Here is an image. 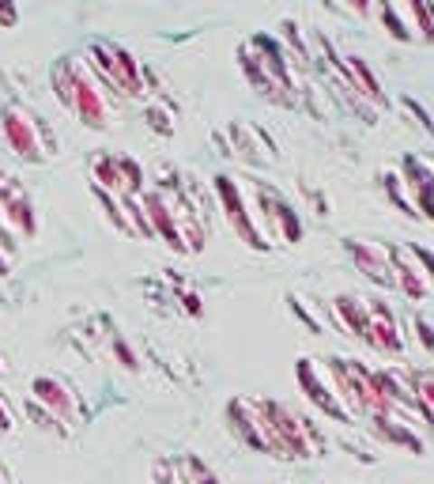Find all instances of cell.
<instances>
[{
	"label": "cell",
	"instance_id": "cell-1",
	"mask_svg": "<svg viewBox=\"0 0 434 484\" xmlns=\"http://www.w3.org/2000/svg\"><path fill=\"white\" fill-rule=\"evenodd\" d=\"M53 91L87 129H106L110 107H106V95L87 65H80V61H61L53 69Z\"/></svg>",
	"mask_w": 434,
	"mask_h": 484
},
{
	"label": "cell",
	"instance_id": "cell-2",
	"mask_svg": "<svg viewBox=\"0 0 434 484\" xmlns=\"http://www.w3.org/2000/svg\"><path fill=\"white\" fill-rule=\"evenodd\" d=\"M87 69L99 80L102 91H121V95H144V69L140 61L114 46V42H91V50H87Z\"/></svg>",
	"mask_w": 434,
	"mask_h": 484
},
{
	"label": "cell",
	"instance_id": "cell-3",
	"mask_svg": "<svg viewBox=\"0 0 434 484\" xmlns=\"http://www.w3.org/2000/svg\"><path fill=\"white\" fill-rule=\"evenodd\" d=\"M0 137H5V144L24 163H46L50 159V148L57 152V140H50L46 125H42L31 110L15 107V102L0 110Z\"/></svg>",
	"mask_w": 434,
	"mask_h": 484
},
{
	"label": "cell",
	"instance_id": "cell-4",
	"mask_svg": "<svg viewBox=\"0 0 434 484\" xmlns=\"http://www.w3.org/2000/svg\"><path fill=\"white\" fill-rule=\"evenodd\" d=\"M31 402L38 409H46L53 420H61L64 428H72L76 420H80L76 394L69 390V383H61V378H53V375H38L34 378V383H31Z\"/></svg>",
	"mask_w": 434,
	"mask_h": 484
},
{
	"label": "cell",
	"instance_id": "cell-5",
	"mask_svg": "<svg viewBox=\"0 0 434 484\" xmlns=\"http://www.w3.org/2000/svg\"><path fill=\"white\" fill-rule=\"evenodd\" d=\"M347 258L359 265V272H366V280H374L378 288H397V272H393V258H389L385 246H374V242H359V239H347L344 242Z\"/></svg>",
	"mask_w": 434,
	"mask_h": 484
},
{
	"label": "cell",
	"instance_id": "cell-6",
	"mask_svg": "<svg viewBox=\"0 0 434 484\" xmlns=\"http://www.w3.org/2000/svg\"><path fill=\"white\" fill-rule=\"evenodd\" d=\"M215 197H220V204H223V213H227V223L242 235L253 250H265L269 242H265V235L253 227V220H250V213H246V201H242V194H238V185L227 178V175H220L215 178Z\"/></svg>",
	"mask_w": 434,
	"mask_h": 484
},
{
	"label": "cell",
	"instance_id": "cell-7",
	"mask_svg": "<svg viewBox=\"0 0 434 484\" xmlns=\"http://www.w3.org/2000/svg\"><path fill=\"white\" fill-rule=\"evenodd\" d=\"M366 310H371V329H366V341H371L378 352L385 356H401L404 352V337L397 329V318H393V310H389L385 303H366Z\"/></svg>",
	"mask_w": 434,
	"mask_h": 484
},
{
	"label": "cell",
	"instance_id": "cell-8",
	"mask_svg": "<svg viewBox=\"0 0 434 484\" xmlns=\"http://www.w3.org/2000/svg\"><path fill=\"white\" fill-rule=\"evenodd\" d=\"M298 383H302V390L310 394V402H314V405H317L325 416H333V420H340V424H344V420H347V413L340 409V402H336L333 386H325L321 378H317V371H314V364H310V360H302V364H298Z\"/></svg>",
	"mask_w": 434,
	"mask_h": 484
},
{
	"label": "cell",
	"instance_id": "cell-9",
	"mask_svg": "<svg viewBox=\"0 0 434 484\" xmlns=\"http://www.w3.org/2000/svg\"><path fill=\"white\" fill-rule=\"evenodd\" d=\"M333 310H336V318H340V326H344L347 333H355V337H363V341H366V329H371V310H366L363 299L336 296Z\"/></svg>",
	"mask_w": 434,
	"mask_h": 484
},
{
	"label": "cell",
	"instance_id": "cell-10",
	"mask_svg": "<svg viewBox=\"0 0 434 484\" xmlns=\"http://www.w3.org/2000/svg\"><path fill=\"white\" fill-rule=\"evenodd\" d=\"M95 182H99V194L106 197H128L125 194V175H121V159L118 156H99L95 159Z\"/></svg>",
	"mask_w": 434,
	"mask_h": 484
},
{
	"label": "cell",
	"instance_id": "cell-11",
	"mask_svg": "<svg viewBox=\"0 0 434 484\" xmlns=\"http://www.w3.org/2000/svg\"><path fill=\"white\" fill-rule=\"evenodd\" d=\"M404 378H408L411 394H416V402H420V405L427 409V416L434 420V378L423 375V371H404Z\"/></svg>",
	"mask_w": 434,
	"mask_h": 484
},
{
	"label": "cell",
	"instance_id": "cell-12",
	"mask_svg": "<svg viewBox=\"0 0 434 484\" xmlns=\"http://www.w3.org/2000/svg\"><path fill=\"white\" fill-rule=\"evenodd\" d=\"M374 15L389 27V34H393L397 42H411V34H408V27H404V19H401V8H397V5H382V8H374Z\"/></svg>",
	"mask_w": 434,
	"mask_h": 484
},
{
	"label": "cell",
	"instance_id": "cell-13",
	"mask_svg": "<svg viewBox=\"0 0 434 484\" xmlns=\"http://www.w3.org/2000/svg\"><path fill=\"white\" fill-rule=\"evenodd\" d=\"M114 352H118V360H121V367H128V371H137L140 367V360H137V352L128 348L121 337H114Z\"/></svg>",
	"mask_w": 434,
	"mask_h": 484
},
{
	"label": "cell",
	"instance_id": "cell-14",
	"mask_svg": "<svg viewBox=\"0 0 434 484\" xmlns=\"http://www.w3.org/2000/svg\"><path fill=\"white\" fill-rule=\"evenodd\" d=\"M411 329H416L420 333V345L427 348V352H434V329L423 322V318H416V322H411Z\"/></svg>",
	"mask_w": 434,
	"mask_h": 484
},
{
	"label": "cell",
	"instance_id": "cell-15",
	"mask_svg": "<svg viewBox=\"0 0 434 484\" xmlns=\"http://www.w3.org/2000/svg\"><path fill=\"white\" fill-rule=\"evenodd\" d=\"M147 121H151V129H156V133H174V125L166 121L163 110H147Z\"/></svg>",
	"mask_w": 434,
	"mask_h": 484
},
{
	"label": "cell",
	"instance_id": "cell-16",
	"mask_svg": "<svg viewBox=\"0 0 434 484\" xmlns=\"http://www.w3.org/2000/svg\"><path fill=\"white\" fill-rule=\"evenodd\" d=\"M12 432V413H8V405L0 402V435H8Z\"/></svg>",
	"mask_w": 434,
	"mask_h": 484
},
{
	"label": "cell",
	"instance_id": "cell-17",
	"mask_svg": "<svg viewBox=\"0 0 434 484\" xmlns=\"http://www.w3.org/2000/svg\"><path fill=\"white\" fill-rule=\"evenodd\" d=\"M182 303H185V310H189V314H201V299L193 296V291H185V296H182Z\"/></svg>",
	"mask_w": 434,
	"mask_h": 484
},
{
	"label": "cell",
	"instance_id": "cell-18",
	"mask_svg": "<svg viewBox=\"0 0 434 484\" xmlns=\"http://www.w3.org/2000/svg\"><path fill=\"white\" fill-rule=\"evenodd\" d=\"M5 272H8V254L0 250V277H5Z\"/></svg>",
	"mask_w": 434,
	"mask_h": 484
},
{
	"label": "cell",
	"instance_id": "cell-19",
	"mask_svg": "<svg viewBox=\"0 0 434 484\" xmlns=\"http://www.w3.org/2000/svg\"><path fill=\"white\" fill-rule=\"evenodd\" d=\"M0 375H5V364H0Z\"/></svg>",
	"mask_w": 434,
	"mask_h": 484
},
{
	"label": "cell",
	"instance_id": "cell-20",
	"mask_svg": "<svg viewBox=\"0 0 434 484\" xmlns=\"http://www.w3.org/2000/svg\"><path fill=\"white\" fill-rule=\"evenodd\" d=\"M0 484H5V477H0Z\"/></svg>",
	"mask_w": 434,
	"mask_h": 484
}]
</instances>
